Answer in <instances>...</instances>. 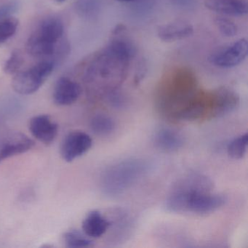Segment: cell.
<instances>
[{
    "label": "cell",
    "instance_id": "obj_1",
    "mask_svg": "<svg viewBox=\"0 0 248 248\" xmlns=\"http://www.w3.org/2000/svg\"><path fill=\"white\" fill-rule=\"evenodd\" d=\"M213 191V184L210 178L202 174H189L172 186L165 206L172 213H211L226 202L224 195Z\"/></svg>",
    "mask_w": 248,
    "mask_h": 248
},
{
    "label": "cell",
    "instance_id": "obj_2",
    "mask_svg": "<svg viewBox=\"0 0 248 248\" xmlns=\"http://www.w3.org/2000/svg\"><path fill=\"white\" fill-rule=\"evenodd\" d=\"M63 34L64 27L59 18L49 17L43 20L27 40V53L32 57L47 60L53 56L57 59L63 57L69 47L65 43L59 46Z\"/></svg>",
    "mask_w": 248,
    "mask_h": 248
},
{
    "label": "cell",
    "instance_id": "obj_3",
    "mask_svg": "<svg viewBox=\"0 0 248 248\" xmlns=\"http://www.w3.org/2000/svg\"><path fill=\"white\" fill-rule=\"evenodd\" d=\"M143 159H129L108 168L103 178V188L109 195H118L140 179L148 169Z\"/></svg>",
    "mask_w": 248,
    "mask_h": 248
},
{
    "label": "cell",
    "instance_id": "obj_4",
    "mask_svg": "<svg viewBox=\"0 0 248 248\" xmlns=\"http://www.w3.org/2000/svg\"><path fill=\"white\" fill-rule=\"evenodd\" d=\"M56 63L43 60L27 70L16 74L12 80V88L17 93L31 95L37 92L54 70Z\"/></svg>",
    "mask_w": 248,
    "mask_h": 248
},
{
    "label": "cell",
    "instance_id": "obj_5",
    "mask_svg": "<svg viewBox=\"0 0 248 248\" xmlns=\"http://www.w3.org/2000/svg\"><path fill=\"white\" fill-rule=\"evenodd\" d=\"M92 145V139L85 132H71L62 142L61 155L63 160L72 162L87 153Z\"/></svg>",
    "mask_w": 248,
    "mask_h": 248
},
{
    "label": "cell",
    "instance_id": "obj_6",
    "mask_svg": "<svg viewBox=\"0 0 248 248\" xmlns=\"http://www.w3.org/2000/svg\"><path fill=\"white\" fill-rule=\"evenodd\" d=\"M248 49L246 39H239L213 55L211 58L212 63L224 69L235 67L246 59Z\"/></svg>",
    "mask_w": 248,
    "mask_h": 248
},
{
    "label": "cell",
    "instance_id": "obj_7",
    "mask_svg": "<svg viewBox=\"0 0 248 248\" xmlns=\"http://www.w3.org/2000/svg\"><path fill=\"white\" fill-rule=\"evenodd\" d=\"M34 140L20 132H13L0 139V163L8 158L25 153L34 147Z\"/></svg>",
    "mask_w": 248,
    "mask_h": 248
},
{
    "label": "cell",
    "instance_id": "obj_8",
    "mask_svg": "<svg viewBox=\"0 0 248 248\" xmlns=\"http://www.w3.org/2000/svg\"><path fill=\"white\" fill-rule=\"evenodd\" d=\"M29 128L34 138L46 145L51 144L59 133L57 123L46 114H40L32 117L30 120Z\"/></svg>",
    "mask_w": 248,
    "mask_h": 248
},
{
    "label": "cell",
    "instance_id": "obj_9",
    "mask_svg": "<svg viewBox=\"0 0 248 248\" xmlns=\"http://www.w3.org/2000/svg\"><path fill=\"white\" fill-rule=\"evenodd\" d=\"M82 93V88L79 83L66 77L59 78L53 91L55 104L62 107L75 104Z\"/></svg>",
    "mask_w": 248,
    "mask_h": 248
},
{
    "label": "cell",
    "instance_id": "obj_10",
    "mask_svg": "<svg viewBox=\"0 0 248 248\" xmlns=\"http://www.w3.org/2000/svg\"><path fill=\"white\" fill-rule=\"evenodd\" d=\"M204 6L222 15L243 16L248 13L246 0H204Z\"/></svg>",
    "mask_w": 248,
    "mask_h": 248
},
{
    "label": "cell",
    "instance_id": "obj_11",
    "mask_svg": "<svg viewBox=\"0 0 248 248\" xmlns=\"http://www.w3.org/2000/svg\"><path fill=\"white\" fill-rule=\"evenodd\" d=\"M194 34V27L190 23L175 21L160 26L158 29V37L162 41L175 42L184 40Z\"/></svg>",
    "mask_w": 248,
    "mask_h": 248
},
{
    "label": "cell",
    "instance_id": "obj_12",
    "mask_svg": "<svg viewBox=\"0 0 248 248\" xmlns=\"http://www.w3.org/2000/svg\"><path fill=\"white\" fill-rule=\"evenodd\" d=\"M111 226V222L99 210L90 212L82 222L83 233L90 238L102 236Z\"/></svg>",
    "mask_w": 248,
    "mask_h": 248
},
{
    "label": "cell",
    "instance_id": "obj_13",
    "mask_svg": "<svg viewBox=\"0 0 248 248\" xmlns=\"http://www.w3.org/2000/svg\"><path fill=\"white\" fill-rule=\"evenodd\" d=\"M156 147L165 152H171L179 149L184 144L182 136L170 129H162L155 135Z\"/></svg>",
    "mask_w": 248,
    "mask_h": 248
},
{
    "label": "cell",
    "instance_id": "obj_14",
    "mask_svg": "<svg viewBox=\"0 0 248 248\" xmlns=\"http://www.w3.org/2000/svg\"><path fill=\"white\" fill-rule=\"evenodd\" d=\"M91 128L98 136H108L114 131L115 123L112 118L105 114H98L92 119Z\"/></svg>",
    "mask_w": 248,
    "mask_h": 248
},
{
    "label": "cell",
    "instance_id": "obj_15",
    "mask_svg": "<svg viewBox=\"0 0 248 248\" xmlns=\"http://www.w3.org/2000/svg\"><path fill=\"white\" fill-rule=\"evenodd\" d=\"M63 241L69 248H89L93 245V241L89 236L76 230L69 231L63 234Z\"/></svg>",
    "mask_w": 248,
    "mask_h": 248
},
{
    "label": "cell",
    "instance_id": "obj_16",
    "mask_svg": "<svg viewBox=\"0 0 248 248\" xmlns=\"http://www.w3.org/2000/svg\"><path fill=\"white\" fill-rule=\"evenodd\" d=\"M248 144V134L241 135L235 138L228 146V155L232 159H240L246 154Z\"/></svg>",
    "mask_w": 248,
    "mask_h": 248
},
{
    "label": "cell",
    "instance_id": "obj_17",
    "mask_svg": "<svg viewBox=\"0 0 248 248\" xmlns=\"http://www.w3.org/2000/svg\"><path fill=\"white\" fill-rule=\"evenodd\" d=\"M18 20L14 17L0 20V45L14 37L18 30Z\"/></svg>",
    "mask_w": 248,
    "mask_h": 248
},
{
    "label": "cell",
    "instance_id": "obj_18",
    "mask_svg": "<svg viewBox=\"0 0 248 248\" xmlns=\"http://www.w3.org/2000/svg\"><path fill=\"white\" fill-rule=\"evenodd\" d=\"M215 24L220 34L224 37H233L237 34L238 28L234 22L224 16H217L215 19Z\"/></svg>",
    "mask_w": 248,
    "mask_h": 248
},
{
    "label": "cell",
    "instance_id": "obj_19",
    "mask_svg": "<svg viewBox=\"0 0 248 248\" xmlns=\"http://www.w3.org/2000/svg\"><path fill=\"white\" fill-rule=\"evenodd\" d=\"M24 63V59L19 50H14L4 65V72L8 75H15L20 72Z\"/></svg>",
    "mask_w": 248,
    "mask_h": 248
},
{
    "label": "cell",
    "instance_id": "obj_20",
    "mask_svg": "<svg viewBox=\"0 0 248 248\" xmlns=\"http://www.w3.org/2000/svg\"><path fill=\"white\" fill-rule=\"evenodd\" d=\"M18 7L19 5L16 1H11L0 5V20L11 17L13 14L18 11Z\"/></svg>",
    "mask_w": 248,
    "mask_h": 248
},
{
    "label": "cell",
    "instance_id": "obj_21",
    "mask_svg": "<svg viewBox=\"0 0 248 248\" xmlns=\"http://www.w3.org/2000/svg\"><path fill=\"white\" fill-rule=\"evenodd\" d=\"M117 1L121 2H131L133 1H136V0H117Z\"/></svg>",
    "mask_w": 248,
    "mask_h": 248
},
{
    "label": "cell",
    "instance_id": "obj_22",
    "mask_svg": "<svg viewBox=\"0 0 248 248\" xmlns=\"http://www.w3.org/2000/svg\"><path fill=\"white\" fill-rule=\"evenodd\" d=\"M56 1L59 2H66V0H56Z\"/></svg>",
    "mask_w": 248,
    "mask_h": 248
}]
</instances>
